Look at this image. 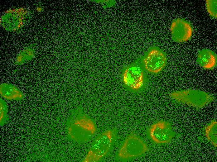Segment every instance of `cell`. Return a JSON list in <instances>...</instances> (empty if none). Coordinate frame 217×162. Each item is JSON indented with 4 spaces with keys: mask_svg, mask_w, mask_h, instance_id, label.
I'll list each match as a JSON object with an SVG mask.
<instances>
[{
    "mask_svg": "<svg viewBox=\"0 0 217 162\" xmlns=\"http://www.w3.org/2000/svg\"><path fill=\"white\" fill-rule=\"evenodd\" d=\"M169 96L179 102L197 108L203 107L214 99L212 96L205 92L194 89L173 92Z\"/></svg>",
    "mask_w": 217,
    "mask_h": 162,
    "instance_id": "obj_1",
    "label": "cell"
},
{
    "mask_svg": "<svg viewBox=\"0 0 217 162\" xmlns=\"http://www.w3.org/2000/svg\"><path fill=\"white\" fill-rule=\"evenodd\" d=\"M113 136L111 130L101 134L94 142L83 161L97 162L105 156L110 149Z\"/></svg>",
    "mask_w": 217,
    "mask_h": 162,
    "instance_id": "obj_2",
    "label": "cell"
},
{
    "mask_svg": "<svg viewBox=\"0 0 217 162\" xmlns=\"http://www.w3.org/2000/svg\"><path fill=\"white\" fill-rule=\"evenodd\" d=\"M95 127L92 121L85 116L76 119L69 128L71 138L78 141H87L94 133Z\"/></svg>",
    "mask_w": 217,
    "mask_h": 162,
    "instance_id": "obj_3",
    "label": "cell"
},
{
    "mask_svg": "<svg viewBox=\"0 0 217 162\" xmlns=\"http://www.w3.org/2000/svg\"><path fill=\"white\" fill-rule=\"evenodd\" d=\"M148 150L147 145L132 132L126 138L118 155L120 158L127 159L141 155Z\"/></svg>",
    "mask_w": 217,
    "mask_h": 162,
    "instance_id": "obj_4",
    "label": "cell"
},
{
    "mask_svg": "<svg viewBox=\"0 0 217 162\" xmlns=\"http://www.w3.org/2000/svg\"><path fill=\"white\" fill-rule=\"evenodd\" d=\"M23 9H16L8 11L1 18L2 24L6 30L13 31H19L26 23L29 15Z\"/></svg>",
    "mask_w": 217,
    "mask_h": 162,
    "instance_id": "obj_5",
    "label": "cell"
},
{
    "mask_svg": "<svg viewBox=\"0 0 217 162\" xmlns=\"http://www.w3.org/2000/svg\"><path fill=\"white\" fill-rule=\"evenodd\" d=\"M149 134L152 140L158 144L168 143L173 136L170 124L164 121H159L151 125L149 129Z\"/></svg>",
    "mask_w": 217,
    "mask_h": 162,
    "instance_id": "obj_6",
    "label": "cell"
},
{
    "mask_svg": "<svg viewBox=\"0 0 217 162\" xmlns=\"http://www.w3.org/2000/svg\"><path fill=\"white\" fill-rule=\"evenodd\" d=\"M170 31L173 39L176 41H186L191 37L192 30L187 22L180 19H177L171 23Z\"/></svg>",
    "mask_w": 217,
    "mask_h": 162,
    "instance_id": "obj_7",
    "label": "cell"
},
{
    "mask_svg": "<svg viewBox=\"0 0 217 162\" xmlns=\"http://www.w3.org/2000/svg\"><path fill=\"white\" fill-rule=\"evenodd\" d=\"M166 58L164 54L156 49L152 50L143 60L146 69L148 71L157 73L165 65Z\"/></svg>",
    "mask_w": 217,
    "mask_h": 162,
    "instance_id": "obj_8",
    "label": "cell"
},
{
    "mask_svg": "<svg viewBox=\"0 0 217 162\" xmlns=\"http://www.w3.org/2000/svg\"><path fill=\"white\" fill-rule=\"evenodd\" d=\"M124 83L133 89L140 88L143 83V72L137 66H132L127 68L123 74Z\"/></svg>",
    "mask_w": 217,
    "mask_h": 162,
    "instance_id": "obj_9",
    "label": "cell"
},
{
    "mask_svg": "<svg viewBox=\"0 0 217 162\" xmlns=\"http://www.w3.org/2000/svg\"><path fill=\"white\" fill-rule=\"evenodd\" d=\"M0 92L3 98L8 100H19L22 99L23 96L22 92L18 88L7 83L0 84Z\"/></svg>",
    "mask_w": 217,
    "mask_h": 162,
    "instance_id": "obj_10",
    "label": "cell"
},
{
    "mask_svg": "<svg viewBox=\"0 0 217 162\" xmlns=\"http://www.w3.org/2000/svg\"><path fill=\"white\" fill-rule=\"evenodd\" d=\"M197 60L200 66L205 69H212L216 64L215 56L211 52L208 50L200 52L198 55Z\"/></svg>",
    "mask_w": 217,
    "mask_h": 162,
    "instance_id": "obj_11",
    "label": "cell"
},
{
    "mask_svg": "<svg viewBox=\"0 0 217 162\" xmlns=\"http://www.w3.org/2000/svg\"><path fill=\"white\" fill-rule=\"evenodd\" d=\"M36 51L32 45L23 49L17 55L14 64L20 65L25 62L32 59L35 55Z\"/></svg>",
    "mask_w": 217,
    "mask_h": 162,
    "instance_id": "obj_12",
    "label": "cell"
},
{
    "mask_svg": "<svg viewBox=\"0 0 217 162\" xmlns=\"http://www.w3.org/2000/svg\"><path fill=\"white\" fill-rule=\"evenodd\" d=\"M205 133L207 140L214 147L217 146V122L213 120L206 126Z\"/></svg>",
    "mask_w": 217,
    "mask_h": 162,
    "instance_id": "obj_13",
    "label": "cell"
},
{
    "mask_svg": "<svg viewBox=\"0 0 217 162\" xmlns=\"http://www.w3.org/2000/svg\"><path fill=\"white\" fill-rule=\"evenodd\" d=\"M207 10L210 15L214 18H217V0H207L205 1Z\"/></svg>",
    "mask_w": 217,
    "mask_h": 162,
    "instance_id": "obj_14",
    "label": "cell"
}]
</instances>
